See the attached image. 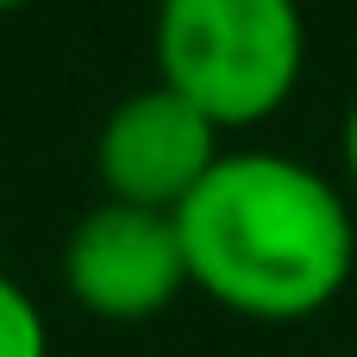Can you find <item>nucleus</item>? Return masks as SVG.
Masks as SVG:
<instances>
[{
  "label": "nucleus",
  "mask_w": 357,
  "mask_h": 357,
  "mask_svg": "<svg viewBox=\"0 0 357 357\" xmlns=\"http://www.w3.org/2000/svg\"><path fill=\"white\" fill-rule=\"evenodd\" d=\"M188 282L257 326L326 314L357 270V220L339 182L289 151H226L176 207Z\"/></svg>",
  "instance_id": "1"
},
{
  "label": "nucleus",
  "mask_w": 357,
  "mask_h": 357,
  "mask_svg": "<svg viewBox=\"0 0 357 357\" xmlns=\"http://www.w3.org/2000/svg\"><path fill=\"white\" fill-rule=\"evenodd\" d=\"M157 82L195 100L220 132L276 119L307 69L301 0H157Z\"/></svg>",
  "instance_id": "2"
},
{
  "label": "nucleus",
  "mask_w": 357,
  "mask_h": 357,
  "mask_svg": "<svg viewBox=\"0 0 357 357\" xmlns=\"http://www.w3.org/2000/svg\"><path fill=\"white\" fill-rule=\"evenodd\" d=\"M63 289L82 314L113 320V326L169 314L182 289H195L176 213L132 207V201L88 207L63 238Z\"/></svg>",
  "instance_id": "3"
},
{
  "label": "nucleus",
  "mask_w": 357,
  "mask_h": 357,
  "mask_svg": "<svg viewBox=\"0 0 357 357\" xmlns=\"http://www.w3.org/2000/svg\"><path fill=\"white\" fill-rule=\"evenodd\" d=\"M226 157V132L182 100L169 82L132 88L94 138V176L107 188V201H132V207H157L176 213Z\"/></svg>",
  "instance_id": "4"
},
{
  "label": "nucleus",
  "mask_w": 357,
  "mask_h": 357,
  "mask_svg": "<svg viewBox=\"0 0 357 357\" xmlns=\"http://www.w3.org/2000/svg\"><path fill=\"white\" fill-rule=\"evenodd\" d=\"M0 357H50L44 307L31 301L25 282L6 276V270H0Z\"/></svg>",
  "instance_id": "5"
},
{
  "label": "nucleus",
  "mask_w": 357,
  "mask_h": 357,
  "mask_svg": "<svg viewBox=\"0 0 357 357\" xmlns=\"http://www.w3.org/2000/svg\"><path fill=\"white\" fill-rule=\"evenodd\" d=\"M339 157H345V182H351V195H357V100H351V113H345V132H339Z\"/></svg>",
  "instance_id": "6"
},
{
  "label": "nucleus",
  "mask_w": 357,
  "mask_h": 357,
  "mask_svg": "<svg viewBox=\"0 0 357 357\" xmlns=\"http://www.w3.org/2000/svg\"><path fill=\"white\" fill-rule=\"evenodd\" d=\"M19 6H31V0H0V13H19Z\"/></svg>",
  "instance_id": "7"
}]
</instances>
